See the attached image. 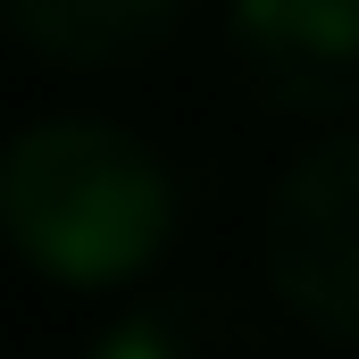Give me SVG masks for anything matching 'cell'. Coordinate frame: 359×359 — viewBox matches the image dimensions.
Instances as JSON below:
<instances>
[{"label":"cell","mask_w":359,"mask_h":359,"mask_svg":"<svg viewBox=\"0 0 359 359\" xmlns=\"http://www.w3.org/2000/svg\"><path fill=\"white\" fill-rule=\"evenodd\" d=\"M268 276L292 318L359 351V142H318L284 168L268 201Z\"/></svg>","instance_id":"2"},{"label":"cell","mask_w":359,"mask_h":359,"mask_svg":"<svg viewBox=\"0 0 359 359\" xmlns=\"http://www.w3.org/2000/svg\"><path fill=\"white\" fill-rule=\"evenodd\" d=\"M226 42L243 84L276 109H359V0H234Z\"/></svg>","instance_id":"3"},{"label":"cell","mask_w":359,"mask_h":359,"mask_svg":"<svg viewBox=\"0 0 359 359\" xmlns=\"http://www.w3.org/2000/svg\"><path fill=\"white\" fill-rule=\"evenodd\" d=\"M0 234L59 284H126L176 234V184L109 117H34L0 151Z\"/></svg>","instance_id":"1"},{"label":"cell","mask_w":359,"mask_h":359,"mask_svg":"<svg viewBox=\"0 0 359 359\" xmlns=\"http://www.w3.org/2000/svg\"><path fill=\"white\" fill-rule=\"evenodd\" d=\"M0 17L59 67H117L176 25L184 0H0Z\"/></svg>","instance_id":"5"},{"label":"cell","mask_w":359,"mask_h":359,"mask_svg":"<svg viewBox=\"0 0 359 359\" xmlns=\"http://www.w3.org/2000/svg\"><path fill=\"white\" fill-rule=\"evenodd\" d=\"M92 359H284V351L268 343V326L243 301H226V292H168V301L117 318L92 343Z\"/></svg>","instance_id":"4"}]
</instances>
